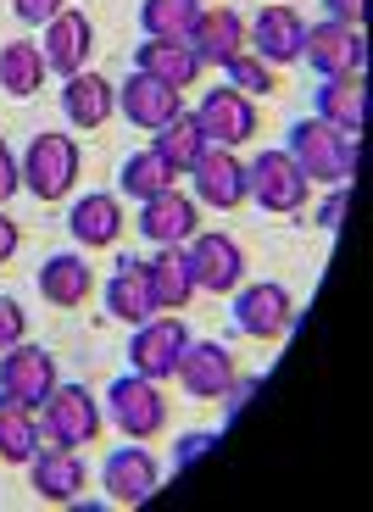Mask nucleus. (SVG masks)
<instances>
[{"label":"nucleus","mask_w":373,"mask_h":512,"mask_svg":"<svg viewBox=\"0 0 373 512\" xmlns=\"http://www.w3.org/2000/svg\"><path fill=\"white\" fill-rule=\"evenodd\" d=\"M62 112H67V123L73 128H101L106 117L117 112V84L112 78H101V73H73V78H62Z\"/></svg>","instance_id":"nucleus-23"},{"label":"nucleus","mask_w":373,"mask_h":512,"mask_svg":"<svg viewBox=\"0 0 373 512\" xmlns=\"http://www.w3.org/2000/svg\"><path fill=\"white\" fill-rule=\"evenodd\" d=\"M173 379H179L195 401H218L223 390H229V379H234V351L223 346V340H190Z\"/></svg>","instance_id":"nucleus-16"},{"label":"nucleus","mask_w":373,"mask_h":512,"mask_svg":"<svg viewBox=\"0 0 373 512\" xmlns=\"http://www.w3.org/2000/svg\"><path fill=\"white\" fill-rule=\"evenodd\" d=\"M195 229H201V206H195V195L162 190V195H151V201H140V234L151 245H184Z\"/></svg>","instance_id":"nucleus-17"},{"label":"nucleus","mask_w":373,"mask_h":512,"mask_svg":"<svg viewBox=\"0 0 373 512\" xmlns=\"http://www.w3.org/2000/svg\"><path fill=\"white\" fill-rule=\"evenodd\" d=\"M39 451V423H34V407H23V401H12L6 390H0V462H12V468H23L28 457Z\"/></svg>","instance_id":"nucleus-29"},{"label":"nucleus","mask_w":373,"mask_h":512,"mask_svg":"<svg viewBox=\"0 0 373 512\" xmlns=\"http://www.w3.org/2000/svg\"><path fill=\"white\" fill-rule=\"evenodd\" d=\"M234 329L251 334V340H268V346L284 340V334L296 329V295L273 279L240 284V290H234Z\"/></svg>","instance_id":"nucleus-7"},{"label":"nucleus","mask_w":373,"mask_h":512,"mask_svg":"<svg viewBox=\"0 0 373 512\" xmlns=\"http://www.w3.org/2000/svg\"><path fill=\"white\" fill-rule=\"evenodd\" d=\"M206 446H218V435H206V429H195V435L179 440V451H173V468H190L195 457H201Z\"/></svg>","instance_id":"nucleus-39"},{"label":"nucleus","mask_w":373,"mask_h":512,"mask_svg":"<svg viewBox=\"0 0 373 512\" xmlns=\"http://www.w3.org/2000/svg\"><path fill=\"white\" fill-rule=\"evenodd\" d=\"M106 412H112V423L123 429V440H156L162 429H168V401H162V384L145 379V373H123V379H112V390H106Z\"/></svg>","instance_id":"nucleus-3"},{"label":"nucleus","mask_w":373,"mask_h":512,"mask_svg":"<svg viewBox=\"0 0 373 512\" xmlns=\"http://www.w3.org/2000/svg\"><path fill=\"white\" fill-rule=\"evenodd\" d=\"M190 51L201 56V62H229V56L245 51V17L234 12V6H201L190 23Z\"/></svg>","instance_id":"nucleus-20"},{"label":"nucleus","mask_w":373,"mask_h":512,"mask_svg":"<svg viewBox=\"0 0 373 512\" xmlns=\"http://www.w3.org/2000/svg\"><path fill=\"white\" fill-rule=\"evenodd\" d=\"M184 346H190V329H184V318H179V312H156V318H145L140 329H134L129 368L162 384V379H173V373H179Z\"/></svg>","instance_id":"nucleus-8"},{"label":"nucleus","mask_w":373,"mask_h":512,"mask_svg":"<svg viewBox=\"0 0 373 512\" xmlns=\"http://www.w3.org/2000/svg\"><path fill=\"white\" fill-rule=\"evenodd\" d=\"M17 340H28V312H23V301L0 295V351H12Z\"/></svg>","instance_id":"nucleus-34"},{"label":"nucleus","mask_w":373,"mask_h":512,"mask_svg":"<svg viewBox=\"0 0 373 512\" xmlns=\"http://www.w3.org/2000/svg\"><path fill=\"white\" fill-rule=\"evenodd\" d=\"M296 167L307 173V184H351L357 179V134H340L323 117H301L290 123V145Z\"/></svg>","instance_id":"nucleus-1"},{"label":"nucleus","mask_w":373,"mask_h":512,"mask_svg":"<svg viewBox=\"0 0 373 512\" xmlns=\"http://www.w3.org/2000/svg\"><path fill=\"white\" fill-rule=\"evenodd\" d=\"M151 151L162 156V162H168L173 173H190L195 156L206 151V140H201V128H195V117H190V112H179L173 123L151 128Z\"/></svg>","instance_id":"nucleus-30"},{"label":"nucleus","mask_w":373,"mask_h":512,"mask_svg":"<svg viewBox=\"0 0 373 512\" xmlns=\"http://www.w3.org/2000/svg\"><path fill=\"white\" fill-rule=\"evenodd\" d=\"M95 290V273L84 262V251H56L45 256V268H39V295L51 301V307H84Z\"/></svg>","instance_id":"nucleus-25"},{"label":"nucleus","mask_w":373,"mask_h":512,"mask_svg":"<svg viewBox=\"0 0 373 512\" xmlns=\"http://www.w3.org/2000/svg\"><path fill=\"white\" fill-rule=\"evenodd\" d=\"M17 190H23V173H17V156H12V145L0 140V206L12 201Z\"/></svg>","instance_id":"nucleus-37"},{"label":"nucleus","mask_w":373,"mask_h":512,"mask_svg":"<svg viewBox=\"0 0 373 512\" xmlns=\"http://www.w3.org/2000/svg\"><path fill=\"white\" fill-rule=\"evenodd\" d=\"M223 73H229V90H240V95H273V90H279V78H273V67L262 62L257 51L229 56V62H223Z\"/></svg>","instance_id":"nucleus-33"},{"label":"nucleus","mask_w":373,"mask_h":512,"mask_svg":"<svg viewBox=\"0 0 373 512\" xmlns=\"http://www.w3.org/2000/svg\"><path fill=\"white\" fill-rule=\"evenodd\" d=\"M323 123H335L340 134H362L368 123V84L362 78H323L318 84V112Z\"/></svg>","instance_id":"nucleus-28"},{"label":"nucleus","mask_w":373,"mask_h":512,"mask_svg":"<svg viewBox=\"0 0 373 512\" xmlns=\"http://www.w3.org/2000/svg\"><path fill=\"white\" fill-rule=\"evenodd\" d=\"M17 245H23V229H17V218H6V206H0V268L17 256Z\"/></svg>","instance_id":"nucleus-41"},{"label":"nucleus","mask_w":373,"mask_h":512,"mask_svg":"<svg viewBox=\"0 0 373 512\" xmlns=\"http://www.w3.org/2000/svg\"><path fill=\"white\" fill-rule=\"evenodd\" d=\"M23 190L39 195V201H62L67 190L78 184V140L73 134H56V128H39L34 140H28L23 162Z\"/></svg>","instance_id":"nucleus-2"},{"label":"nucleus","mask_w":373,"mask_h":512,"mask_svg":"<svg viewBox=\"0 0 373 512\" xmlns=\"http://www.w3.org/2000/svg\"><path fill=\"white\" fill-rule=\"evenodd\" d=\"M101 401L84 390V384H56L51 401L39 407V435L51 440V446H95L101 435Z\"/></svg>","instance_id":"nucleus-4"},{"label":"nucleus","mask_w":373,"mask_h":512,"mask_svg":"<svg viewBox=\"0 0 373 512\" xmlns=\"http://www.w3.org/2000/svg\"><path fill=\"white\" fill-rule=\"evenodd\" d=\"M56 384H62V373H56V357L45 346L17 340L12 351H0V390H6L12 401H23V407H45Z\"/></svg>","instance_id":"nucleus-9"},{"label":"nucleus","mask_w":373,"mask_h":512,"mask_svg":"<svg viewBox=\"0 0 373 512\" xmlns=\"http://www.w3.org/2000/svg\"><path fill=\"white\" fill-rule=\"evenodd\" d=\"M323 6H329V23L362 28V17H368V0H323Z\"/></svg>","instance_id":"nucleus-40"},{"label":"nucleus","mask_w":373,"mask_h":512,"mask_svg":"<svg viewBox=\"0 0 373 512\" xmlns=\"http://www.w3.org/2000/svg\"><path fill=\"white\" fill-rule=\"evenodd\" d=\"M190 117H195V128H201L206 145H229V151L257 134V101L240 95V90H206Z\"/></svg>","instance_id":"nucleus-11"},{"label":"nucleus","mask_w":373,"mask_h":512,"mask_svg":"<svg viewBox=\"0 0 373 512\" xmlns=\"http://www.w3.org/2000/svg\"><path fill=\"white\" fill-rule=\"evenodd\" d=\"M346 201H351V184H329V201L318 206V229H323V234L340 229V218H346Z\"/></svg>","instance_id":"nucleus-36"},{"label":"nucleus","mask_w":373,"mask_h":512,"mask_svg":"<svg viewBox=\"0 0 373 512\" xmlns=\"http://www.w3.org/2000/svg\"><path fill=\"white\" fill-rule=\"evenodd\" d=\"M123 201L117 195H84V201H73V212H67V229H73V240L84 245V251H106V245H117V234H123Z\"/></svg>","instance_id":"nucleus-24"},{"label":"nucleus","mask_w":373,"mask_h":512,"mask_svg":"<svg viewBox=\"0 0 373 512\" xmlns=\"http://www.w3.org/2000/svg\"><path fill=\"white\" fill-rule=\"evenodd\" d=\"M23 468H28L34 496L51 501V507H73V501L84 496V479H90V468H84V457H78L73 446H45V451H34Z\"/></svg>","instance_id":"nucleus-14"},{"label":"nucleus","mask_w":373,"mask_h":512,"mask_svg":"<svg viewBox=\"0 0 373 512\" xmlns=\"http://www.w3.org/2000/svg\"><path fill=\"white\" fill-rule=\"evenodd\" d=\"M190 179H195V201H201V206L234 212V206L251 201V190H245V162L229 151V145H206V151L195 156Z\"/></svg>","instance_id":"nucleus-12"},{"label":"nucleus","mask_w":373,"mask_h":512,"mask_svg":"<svg viewBox=\"0 0 373 512\" xmlns=\"http://www.w3.org/2000/svg\"><path fill=\"white\" fill-rule=\"evenodd\" d=\"M117 106H123V117H129L134 128H162V123H173V117L184 112V95L179 90H168L162 78H151V73H129V84L117 90Z\"/></svg>","instance_id":"nucleus-19"},{"label":"nucleus","mask_w":373,"mask_h":512,"mask_svg":"<svg viewBox=\"0 0 373 512\" xmlns=\"http://www.w3.org/2000/svg\"><path fill=\"white\" fill-rule=\"evenodd\" d=\"M117 184H123L129 201H151V195H162V190H179V173H173L156 151H134L129 162L117 167Z\"/></svg>","instance_id":"nucleus-31"},{"label":"nucleus","mask_w":373,"mask_h":512,"mask_svg":"<svg viewBox=\"0 0 373 512\" xmlns=\"http://www.w3.org/2000/svg\"><path fill=\"white\" fill-rule=\"evenodd\" d=\"M301 56H307L323 78H362V67H368V39L351 23H312Z\"/></svg>","instance_id":"nucleus-10"},{"label":"nucleus","mask_w":373,"mask_h":512,"mask_svg":"<svg viewBox=\"0 0 373 512\" xmlns=\"http://www.w3.org/2000/svg\"><path fill=\"white\" fill-rule=\"evenodd\" d=\"M39 51H45V67H51V73H62V78L84 73V62H90V51H95V23L84 12H73V6H62V12L45 23Z\"/></svg>","instance_id":"nucleus-15"},{"label":"nucleus","mask_w":373,"mask_h":512,"mask_svg":"<svg viewBox=\"0 0 373 512\" xmlns=\"http://www.w3.org/2000/svg\"><path fill=\"white\" fill-rule=\"evenodd\" d=\"M145 284H151L156 312H184L195 295L190 262H184V245H156V256H145Z\"/></svg>","instance_id":"nucleus-22"},{"label":"nucleus","mask_w":373,"mask_h":512,"mask_svg":"<svg viewBox=\"0 0 373 512\" xmlns=\"http://www.w3.org/2000/svg\"><path fill=\"white\" fill-rule=\"evenodd\" d=\"M106 312H112L117 323H129V329H140L145 318H156L151 284H145V262H134V256L117 262V273L106 279Z\"/></svg>","instance_id":"nucleus-26"},{"label":"nucleus","mask_w":373,"mask_h":512,"mask_svg":"<svg viewBox=\"0 0 373 512\" xmlns=\"http://www.w3.org/2000/svg\"><path fill=\"white\" fill-rule=\"evenodd\" d=\"M45 78H51V67H45V51H39L34 39H6L0 45V90L6 95L28 101V95L45 90Z\"/></svg>","instance_id":"nucleus-27"},{"label":"nucleus","mask_w":373,"mask_h":512,"mask_svg":"<svg viewBox=\"0 0 373 512\" xmlns=\"http://www.w3.org/2000/svg\"><path fill=\"white\" fill-rule=\"evenodd\" d=\"M257 390H262V373H234V379H229V390H223V418H240V407H245V401H251V396H257Z\"/></svg>","instance_id":"nucleus-35"},{"label":"nucleus","mask_w":373,"mask_h":512,"mask_svg":"<svg viewBox=\"0 0 373 512\" xmlns=\"http://www.w3.org/2000/svg\"><path fill=\"white\" fill-rule=\"evenodd\" d=\"M245 190H251V201L262 206V212H301L307 206V173L296 167V156L290 151H262L245 162Z\"/></svg>","instance_id":"nucleus-6"},{"label":"nucleus","mask_w":373,"mask_h":512,"mask_svg":"<svg viewBox=\"0 0 373 512\" xmlns=\"http://www.w3.org/2000/svg\"><path fill=\"white\" fill-rule=\"evenodd\" d=\"M201 56L190 51V39H145L140 51H134V73H151V78H162L168 90H190L195 78H201Z\"/></svg>","instance_id":"nucleus-21"},{"label":"nucleus","mask_w":373,"mask_h":512,"mask_svg":"<svg viewBox=\"0 0 373 512\" xmlns=\"http://www.w3.org/2000/svg\"><path fill=\"white\" fill-rule=\"evenodd\" d=\"M156 485H162V468H156V457L140 440H134V446H117L101 468V490H106L112 507H140V501L156 496Z\"/></svg>","instance_id":"nucleus-13"},{"label":"nucleus","mask_w":373,"mask_h":512,"mask_svg":"<svg viewBox=\"0 0 373 512\" xmlns=\"http://www.w3.org/2000/svg\"><path fill=\"white\" fill-rule=\"evenodd\" d=\"M184 262H190V279L195 290H212V295H229L245 284V251L234 234H218V229H195L184 240Z\"/></svg>","instance_id":"nucleus-5"},{"label":"nucleus","mask_w":373,"mask_h":512,"mask_svg":"<svg viewBox=\"0 0 373 512\" xmlns=\"http://www.w3.org/2000/svg\"><path fill=\"white\" fill-rule=\"evenodd\" d=\"M201 0H140V28L145 39H190V23Z\"/></svg>","instance_id":"nucleus-32"},{"label":"nucleus","mask_w":373,"mask_h":512,"mask_svg":"<svg viewBox=\"0 0 373 512\" xmlns=\"http://www.w3.org/2000/svg\"><path fill=\"white\" fill-rule=\"evenodd\" d=\"M62 6H67V0H12V12L23 17V23H51Z\"/></svg>","instance_id":"nucleus-38"},{"label":"nucleus","mask_w":373,"mask_h":512,"mask_svg":"<svg viewBox=\"0 0 373 512\" xmlns=\"http://www.w3.org/2000/svg\"><path fill=\"white\" fill-rule=\"evenodd\" d=\"M251 45L268 67L301 62V45H307V23H301L296 6H262L257 23H251Z\"/></svg>","instance_id":"nucleus-18"}]
</instances>
